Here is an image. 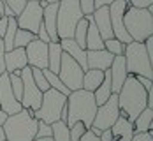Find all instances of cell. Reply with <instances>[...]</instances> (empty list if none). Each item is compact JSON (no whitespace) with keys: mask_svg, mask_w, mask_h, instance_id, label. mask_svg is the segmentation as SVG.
I'll use <instances>...</instances> for the list:
<instances>
[{"mask_svg":"<svg viewBox=\"0 0 153 141\" xmlns=\"http://www.w3.org/2000/svg\"><path fill=\"white\" fill-rule=\"evenodd\" d=\"M118 106H120V115L128 118L130 122L136 120L141 111L148 108V90H144V87L139 83L134 74H128L125 83L122 85L120 92H118Z\"/></svg>","mask_w":153,"mask_h":141,"instance_id":"obj_1","label":"cell"},{"mask_svg":"<svg viewBox=\"0 0 153 141\" xmlns=\"http://www.w3.org/2000/svg\"><path fill=\"white\" fill-rule=\"evenodd\" d=\"M65 106H67V122L65 124L69 127L76 122H83L86 129L92 127V122L97 113V102H95L93 92L83 90V88L72 90L67 95Z\"/></svg>","mask_w":153,"mask_h":141,"instance_id":"obj_2","label":"cell"},{"mask_svg":"<svg viewBox=\"0 0 153 141\" xmlns=\"http://www.w3.org/2000/svg\"><path fill=\"white\" fill-rule=\"evenodd\" d=\"M35 111L30 108H23L14 115H9L4 122V132L7 141H32L37 134V118Z\"/></svg>","mask_w":153,"mask_h":141,"instance_id":"obj_3","label":"cell"},{"mask_svg":"<svg viewBox=\"0 0 153 141\" xmlns=\"http://www.w3.org/2000/svg\"><path fill=\"white\" fill-rule=\"evenodd\" d=\"M123 25L132 41L144 43L150 35H153V13L150 7L128 5L123 14Z\"/></svg>","mask_w":153,"mask_h":141,"instance_id":"obj_4","label":"cell"},{"mask_svg":"<svg viewBox=\"0 0 153 141\" xmlns=\"http://www.w3.org/2000/svg\"><path fill=\"white\" fill-rule=\"evenodd\" d=\"M123 57H125V63H127V72L134 74V76H146V78L153 79V67L152 60L146 53L144 43H128L123 48Z\"/></svg>","mask_w":153,"mask_h":141,"instance_id":"obj_5","label":"cell"},{"mask_svg":"<svg viewBox=\"0 0 153 141\" xmlns=\"http://www.w3.org/2000/svg\"><path fill=\"white\" fill-rule=\"evenodd\" d=\"M79 0H58L56 9V34L60 39H72L77 21L83 18Z\"/></svg>","mask_w":153,"mask_h":141,"instance_id":"obj_6","label":"cell"},{"mask_svg":"<svg viewBox=\"0 0 153 141\" xmlns=\"http://www.w3.org/2000/svg\"><path fill=\"white\" fill-rule=\"evenodd\" d=\"M65 102H67V95H63L55 88H48L46 92H42L41 106H39V110H35L33 116L46 124H53V122L60 120V113Z\"/></svg>","mask_w":153,"mask_h":141,"instance_id":"obj_7","label":"cell"},{"mask_svg":"<svg viewBox=\"0 0 153 141\" xmlns=\"http://www.w3.org/2000/svg\"><path fill=\"white\" fill-rule=\"evenodd\" d=\"M83 69L79 67V63L69 57L67 53H62V60H60V69H58V78L62 79V83L72 92L81 88V81H83Z\"/></svg>","mask_w":153,"mask_h":141,"instance_id":"obj_8","label":"cell"},{"mask_svg":"<svg viewBox=\"0 0 153 141\" xmlns=\"http://www.w3.org/2000/svg\"><path fill=\"white\" fill-rule=\"evenodd\" d=\"M120 116V106H118V95L111 94V97L107 99L104 104L97 106V113L92 122V127L104 131V129H111V125L118 120Z\"/></svg>","mask_w":153,"mask_h":141,"instance_id":"obj_9","label":"cell"},{"mask_svg":"<svg viewBox=\"0 0 153 141\" xmlns=\"http://www.w3.org/2000/svg\"><path fill=\"white\" fill-rule=\"evenodd\" d=\"M21 81H23V95H21V101H19L21 102V108H30L33 111L39 110L41 99H42V92L33 83L30 65H25L21 69Z\"/></svg>","mask_w":153,"mask_h":141,"instance_id":"obj_10","label":"cell"},{"mask_svg":"<svg viewBox=\"0 0 153 141\" xmlns=\"http://www.w3.org/2000/svg\"><path fill=\"white\" fill-rule=\"evenodd\" d=\"M18 28L28 30L32 34H37L41 23H42V7L39 5L37 0H28L23 7V11L16 16Z\"/></svg>","mask_w":153,"mask_h":141,"instance_id":"obj_11","label":"cell"},{"mask_svg":"<svg viewBox=\"0 0 153 141\" xmlns=\"http://www.w3.org/2000/svg\"><path fill=\"white\" fill-rule=\"evenodd\" d=\"M128 0H114L113 4H109V19H111V28H113V35L122 41L123 44H128L132 43L130 35L125 30V25H123V14H125V9L128 7Z\"/></svg>","mask_w":153,"mask_h":141,"instance_id":"obj_12","label":"cell"},{"mask_svg":"<svg viewBox=\"0 0 153 141\" xmlns=\"http://www.w3.org/2000/svg\"><path fill=\"white\" fill-rule=\"evenodd\" d=\"M0 110H4L7 115H14V113L23 110L21 102L13 94L11 81H9V72L0 74Z\"/></svg>","mask_w":153,"mask_h":141,"instance_id":"obj_13","label":"cell"},{"mask_svg":"<svg viewBox=\"0 0 153 141\" xmlns=\"http://www.w3.org/2000/svg\"><path fill=\"white\" fill-rule=\"evenodd\" d=\"M27 63L35 69H48V43L39 41L37 37L25 46Z\"/></svg>","mask_w":153,"mask_h":141,"instance_id":"obj_14","label":"cell"},{"mask_svg":"<svg viewBox=\"0 0 153 141\" xmlns=\"http://www.w3.org/2000/svg\"><path fill=\"white\" fill-rule=\"evenodd\" d=\"M109 76H111V90H113V94H118L122 85L127 79V76H128L123 55H118V57L113 58V62L109 65Z\"/></svg>","mask_w":153,"mask_h":141,"instance_id":"obj_15","label":"cell"},{"mask_svg":"<svg viewBox=\"0 0 153 141\" xmlns=\"http://www.w3.org/2000/svg\"><path fill=\"white\" fill-rule=\"evenodd\" d=\"M114 55H111L107 49H86V65L88 69H99V71H107L113 62Z\"/></svg>","mask_w":153,"mask_h":141,"instance_id":"obj_16","label":"cell"},{"mask_svg":"<svg viewBox=\"0 0 153 141\" xmlns=\"http://www.w3.org/2000/svg\"><path fill=\"white\" fill-rule=\"evenodd\" d=\"M92 18L95 21V27L100 34V37L106 41V39H111L114 37L113 35V28H111V19H109V7L107 5H102V7H97L93 9Z\"/></svg>","mask_w":153,"mask_h":141,"instance_id":"obj_17","label":"cell"},{"mask_svg":"<svg viewBox=\"0 0 153 141\" xmlns=\"http://www.w3.org/2000/svg\"><path fill=\"white\" fill-rule=\"evenodd\" d=\"M56 9H58V2L48 4L42 9V25L48 30L51 43H60V37L56 34Z\"/></svg>","mask_w":153,"mask_h":141,"instance_id":"obj_18","label":"cell"},{"mask_svg":"<svg viewBox=\"0 0 153 141\" xmlns=\"http://www.w3.org/2000/svg\"><path fill=\"white\" fill-rule=\"evenodd\" d=\"M27 63V53H25V48H13L11 51H5L4 55V67H5V72H13L14 69H23Z\"/></svg>","mask_w":153,"mask_h":141,"instance_id":"obj_19","label":"cell"},{"mask_svg":"<svg viewBox=\"0 0 153 141\" xmlns=\"http://www.w3.org/2000/svg\"><path fill=\"white\" fill-rule=\"evenodd\" d=\"M60 46H62V49H63V53H67L69 57H72V58L79 63V67H81L83 71L88 69V65H86V49H83L81 46H77L74 39H60Z\"/></svg>","mask_w":153,"mask_h":141,"instance_id":"obj_20","label":"cell"},{"mask_svg":"<svg viewBox=\"0 0 153 141\" xmlns=\"http://www.w3.org/2000/svg\"><path fill=\"white\" fill-rule=\"evenodd\" d=\"M104 79V71L99 69H86L83 72V81H81V88L88 90V92H95V88L102 83Z\"/></svg>","mask_w":153,"mask_h":141,"instance_id":"obj_21","label":"cell"},{"mask_svg":"<svg viewBox=\"0 0 153 141\" xmlns=\"http://www.w3.org/2000/svg\"><path fill=\"white\" fill-rule=\"evenodd\" d=\"M62 53L63 49L60 43H48V69L55 74H58V69H60Z\"/></svg>","mask_w":153,"mask_h":141,"instance_id":"obj_22","label":"cell"},{"mask_svg":"<svg viewBox=\"0 0 153 141\" xmlns=\"http://www.w3.org/2000/svg\"><path fill=\"white\" fill-rule=\"evenodd\" d=\"M134 125V132H146L153 129V110L144 108V110L136 116V120L132 122Z\"/></svg>","mask_w":153,"mask_h":141,"instance_id":"obj_23","label":"cell"},{"mask_svg":"<svg viewBox=\"0 0 153 141\" xmlns=\"http://www.w3.org/2000/svg\"><path fill=\"white\" fill-rule=\"evenodd\" d=\"M111 132H113V140H118V138H123V136H132L134 134V125L128 118L120 115L118 120L111 125Z\"/></svg>","mask_w":153,"mask_h":141,"instance_id":"obj_24","label":"cell"},{"mask_svg":"<svg viewBox=\"0 0 153 141\" xmlns=\"http://www.w3.org/2000/svg\"><path fill=\"white\" fill-rule=\"evenodd\" d=\"M51 140L53 141H71L69 138V125L62 120L51 124Z\"/></svg>","mask_w":153,"mask_h":141,"instance_id":"obj_25","label":"cell"},{"mask_svg":"<svg viewBox=\"0 0 153 141\" xmlns=\"http://www.w3.org/2000/svg\"><path fill=\"white\" fill-rule=\"evenodd\" d=\"M86 28H88V21H86V18L83 16V18L77 21L76 28H74V35H72V39L76 41V44L81 46L83 49H86Z\"/></svg>","mask_w":153,"mask_h":141,"instance_id":"obj_26","label":"cell"},{"mask_svg":"<svg viewBox=\"0 0 153 141\" xmlns=\"http://www.w3.org/2000/svg\"><path fill=\"white\" fill-rule=\"evenodd\" d=\"M42 72H44V76H46L48 83H49V88H55V90H58L62 92L63 95H69L71 94V90L62 83V79L58 78V74H55V72H51L49 69H42Z\"/></svg>","mask_w":153,"mask_h":141,"instance_id":"obj_27","label":"cell"},{"mask_svg":"<svg viewBox=\"0 0 153 141\" xmlns=\"http://www.w3.org/2000/svg\"><path fill=\"white\" fill-rule=\"evenodd\" d=\"M33 39H35V34H32L28 30H23V28H18L16 30V35H14V41H13V46L25 48L27 44H30Z\"/></svg>","mask_w":153,"mask_h":141,"instance_id":"obj_28","label":"cell"},{"mask_svg":"<svg viewBox=\"0 0 153 141\" xmlns=\"http://www.w3.org/2000/svg\"><path fill=\"white\" fill-rule=\"evenodd\" d=\"M123 44L122 41H118L116 37H111V39H106L104 41V49H107L111 55H114V57H118V55H123Z\"/></svg>","mask_w":153,"mask_h":141,"instance_id":"obj_29","label":"cell"},{"mask_svg":"<svg viewBox=\"0 0 153 141\" xmlns=\"http://www.w3.org/2000/svg\"><path fill=\"white\" fill-rule=\"evenodd\" d=\"M32 78H33V83L37 85V88H39L41 92H46L48 88H49V83H48V79H46V76H44V72H42V69L32 67Z\"/></svg>","mask_w":153,"mask_h":141,"instance_id":"obj_30","label":"cell"},{"mask_svg":"<svg viewBox=\"0 0 153 141\" xmlns=\"http://www.w3.org/2000/svg\"><path fill=\"white\" fill-rule=\"evenodd\" d=\"M85 131H86V127H85L83 122H76V124H72V125L69 127V138H71V141H79Z\"/></svg>","mask_w":153,"mask_h":141,"instance_id":"obj_31","label":"cell"},{"mask_svg":"<svg viewBox=\"0 0 153 141\" xmlns=\"http://www.w3.org/2000/svg\"><path fill=\"white\" fill-rule=\"evenodd\" d=\"M35 138H51V124H46L42 120L37 122V134Z\"/></svg>","mask_w":153,"mask_h":141,"instance_id":"obj_32","label":"cell"},{"mask_svg":"<svg viewBox=\"0 0 153 141\" xmlns=\"http://www.w3.org/2000/svg\"><path fill=\"white\" fill-rule=\"evenodd\" d=\"M4 2H5V5L13 11L14 16H18L23 11V7H25V4H27V0H4Z\"/></svg>","mask_w":153,"mask_h":141,"instance_id":"obj_33","label":"cell"},{"mask_svg":"<svg viewBox=\"0 0 153 141\" xmlns=\"http://www.w3.org/2000/svg\"><path fill=\"white\" fill-rule=\"evenodd\" d=\"M130 141H153V132L146 131V132H134Z\"/></svg>","mask_w":153,"mask_h":141,"instance_id":"obj_34","label":"cell"},{"mask_svg":"<svg viewBox=\"0 0 153 141\" xmlns=\"http://www.w3.org/2000/svg\"><path fill=\"white\" fill-rule=\"evenodd\" d=\"M79 7L83 11V14H92L93 13V0H79Z\"/></svg>","mask_w":153,"mask_h":141,"instance_id":"obj_35","label":"cell"},{"mask_svg":"<svg viewBox=\"0 0 153 141\" xmlns=\"http://www.w3.org/2000/svg\"><path fill=\"white\" fill-rule=\"evenodd\" d=\"M35 37H37L39 41H42V43H51V39H49V35H48V30L44 28L42 23H41V27H39L37 34H35Z\"/></svg>","mask_w":153,"mask_h":141,"instance_id":"obj_36","label":"cell"},{"mask_svg":"<svg viewBox=\"0 0 153 141\" xmlns=\"http://www.w3.org/2000/svg\"><path fill=\"white\" fill-rule=\"evenodd\" d=\"M144 48H146V53H148V57H150V60L153 63V35H150L146 41H144Z\"/></svg>","mask_w":153,"mask_h":141,"instance_id":"obj_37","label":"cell"},{"mask_svg":"<svg viewBox=\"0 0 153 141\" xmlns=\"http://www.w3.org/2000/svg\"><path fill=\"white\" fill-rule=\"evenodd\" d=\"M136 79H137L139 83L144 87V90H150V88H153V79L146 78V76H136Z\"/></svg>","mask_w":153,"mask_h":141,"instance_id":"obj_38","label":"cell"},{"mask_svg":"<svg viewBox=\"0 0 153 141\" xmlns=\"http://www.w3.org/2000/svg\"><path fill=\"white\" fill-rule=\"evenodd\" d=\"M128 4L134 7H150L153 5V0H128Z\"/></svg>","mask_w":153,"mask_h":141,"instance_id":"obj_39","label":"cell"},{"mask_svg":"<svg viewBox=\"0 0 153 141\" xmlns=\"http://www.w3.org/2000/svg\"><path fill=\"white\" fill-rule=\"evenodd\" d=\"M79 141H99V136H95L90 129H86V131L83 132V136H81Z\"/></svg>","mask_w":153,"mask_h":141,"instance_id":"obj_40","label":"cell"},{"mask_svg":"<svg viewBox=\"0 0 153 141\" xmlns=\"http://www.w3.org/2000/svg\"><path fill=\"white\" fill-rule=\"evenodd\" d=\"M4 55H5V48H4V41L0 37V74L5 72V67H4Z\"/></svg>","mask_w":153,"mask_h":141,"instance_id":"obj_41","label":"cell"},{"mask_svg":"<svg viewBox=\"0 0 153 141\" xmlns=\"http://www.w3.org/2000/svg\"><path fill=\"white\" fill-rule=\"evenodd\" d=\"M99 141H113V132H111V129H104V131L100 132V136H99Z\"/></svg>","mask_w":153,"mask_h":141,"instance_id":"obj_42","label":"cell"},{"mask_svg":"<svg viewBox=\"0 0 153 141\" xmlns=\"http://www.w3.org/2000/svg\"><path fill=\"white\" fill-rule=\"evenodd\" d=\"M0 16H14V14H13V11L5 5V2H4V0H0Z\"/></svg>","mask_w":153,"mask_h":141,"instance_id":"obj_43","label":"cell"},{"mask_svg":"<svg viewBox=\"0 0 153 141\" xmlns=\"http://www.w3.org/2000/svg\"><path fill=\"white\" fill-rule=\"evenodd\" d=\"M5 30H7V16H2L0 18V37H4Z\"/></svg>","mask_w":153,"mask_h":141,"instance_id":"obj_44","label":"cell"},{"mask_svg":"<svg viewBox=\"0 0 153 141\" xmlns=\"http://www.w3.org/2000/svg\"><path fill=\"white\" fill-rule=\"evenodd\" d=\"M114 0H93V7L97 9V7H102V5H109V4H113Z\"/></svg>","mask_w":153,"mask_h":141,"instance_id":"obj_45","label":"cell"},{"mask_svg":"<svg viewBox=\"0 0 153 141\" xmlns=\"http://www.w3.org/2000/svg\"><path fill=\"white\" fill-rule=\"evenodd\" d=\"M7 116H9V115H7L5 111H4V110H0V127L4 125V122L7 120Z\"/></svg>","mask_w":153,"mask_h":141,"instance_id":"obj_46","label":"cell"},{"mask_svg":"<svg viewBox=\"0 0 153 141\" xmlns=\"http://www.w3.org/2000/svg\"><path fill=\"white\" fill-rule=\"evenodd\" d=\"M0 141H5V132H4V127H0Z\"/></svg>","mask_w":153,"mask_h":141,"instance_id":"obj_47","label":"cell"},{"mask_svg":"<svg viewBox=\"0 0 153 141\" xmlns=\"http://www.w3.org/2000/svg\"><path fill=\"white\" fill-rule=\"evenodd\" d=\"M132 136H123V138H118V140H113V141H130Z\"/></svg>","mask_w":153,"mask_h":141,"instance_id":"obj_48","label":"cell"},{"mask_svg":"<svg viewBox=\"0 0 153 141\" xmlns=\"http://www.w3.org/2000/svg\"><path fill=\"white\" fill-rule=\"evenodd\" d=\"M32 141H53L51 138H33Z\"/></svg>","mask_w":153,"mask_h":141,"instance_id":"obj_49","label":"cell"},{"mask_svg":"<svg viewBox=\"0 0 153 141\" xmlns=\"http://www.w3.org/2000/svg\"><path fill=\"white\" fill-rule=\"evenodd\" d=\"M48 4H53V2H58V0H46Z\"/></svg>","mask_w":153,"mask_h":141,"instance_id":"obj_50","label":"cell"},{"mask_svg":"<svg viewBox=\"0 0 153 141\" xmlns=\"http://www.w3.org/2000/svg\"><path fill=\"white\" fill-rule=\"evenodd\" d=\"M0 18H2V16H0Z\"/></svg>","mask_w":153,"mask_h":141,"instance_id":"obj_51","label":"cell"},{"mask_svg":"<svg viewBox=\"0 0 153 141\" xmlns=\"http://www.w3.org/2000/svg\"><path fill=\"white\" fill-rule=\"evenodd\" d=\"M27 2H28V0H27Z\"/></svg>","mask_w":153,"mask_h":141,"instance_id":"obj_52","label":"cell"},{"mask_svg":"<svg viewBox=\"0 0 153 141\" xmlns=\"http://www.w3.org/2000/svg\"><path fill=\"white\" fill-rule=\"evenodd\" d=\"M5 141H7V140H5Z\"/></svg>","mask_w":153,"mask_h":141,"instance_id":"obj_53","label":"cell"}]
</instances>
